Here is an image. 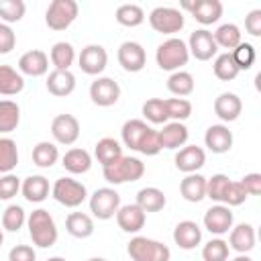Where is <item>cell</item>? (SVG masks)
<instances>
[{
    "label": "cell",
    "mask_w": 261,
    "mask_h": 261,
    "mask_svg": "<svg viewBox=\"0 0 261 261\" xmlns=\"http://www.w3.org/2000/svg\"><path fill=\"white\" fill-rule=\"evenodd\" d=\"M175 167L179 171H184L186 175L188 173H196L200 167H204L206 163V153L202 147L198 145H184L177 153H175Z\"/></svg>",
    "instance_id": "cell-17"
},
{
    "label": "cell",
    "mask_w": 261,
    "mask_h": 261,
    "mask_svg": "<svg viewBox=\"0 0 261 261\" xmlns=\"http://www.w3.org/2000/svg\"><path fill=\"white\" fill-rule=\"evenodd\" d=\"M77 63H80V69L88 75H98L106 69V63H108V53L102 45H86L77 57Z\"/></svg>",
    "instance_id": "cell-11"
},
{
    "label": "cell",
    "mask_w": 261,
    "mask_h": 261,
    "mask_svg": "<svg viewBox=\"0 0 261 261\" xmlns=\"http://www.w3.org/2000/svg\"><path fill=\"white\" fill-rule=\"evenodd\" d=\"M20 192H22V196H24L27 202L39 204V202H43V200L49 196V192H51L49 179H47L45 175H29V177L20 184Z\"/></svg>",
    "instance_id": "cell-26"
},
{
    "label": "cell",
    "mask_w": 261,
    "mask_h": 261,
    "mask_svg": "<svg viewBox=\"0 0 261 261\" xmlns=\"http://www.w3.org/2000/svg\"><path fill=\"white\" fill-rule=\"evenodd\" d=\"M59 159V149L55 143H49V141H39L35 147H33V163L37 167H43V169H49L57 163Z\"/></svg>",
    "instance_id": "cell-34"
},
{
    "label": "cell",
    "mask_w": 261,
    "mask_h": 261,
    "mask_svg": "<svg viewBox=\"0 0 261 261\" xmlns=\"http://www.w3.org/2000/svg\"><path fill=\"white\" fill-rule=\"evenodd\" d=\"M51 135L59 145H73L80 139V122L73 114H57L51 120Z\"/></svg>",
    "instance_id": "cell-13"
},
{
    "label": "cell",
    "mask_w": 261,
    "mask_h": 261,
    "mask_svg": "<svg viewBox=\"0 0 261 261\" xmlns=\"http://www.w3.org/2000/svg\"><path fill=\"white\" fill-rule=\"evenodd\" d=\"M24 90V77L12 65H0V94L16 96Z\"/></svg>",
    "instance_id": "cell-31"
},
{
    "label": "cell",
    "mask_w": 261,
    "mask_h": 261,
    "mask_svg": "<svg viewBox=\"0 0 261 261\" xmlns=\"http://www.w3.org/2000/svg\"><path fill=\"white\" fill-rule=\"evenodd\" d=\"M114 216H116L118 226H120L124 232H128V234L139 232V230L145 226V220H147V214H145L137 204H124V206H120Z\"/></svg>",
    "instance_id": "cell-21"
},
{
    "label": "cell",
    "mask_w": 261,
    "mask_h": 261,
    "mask_svg": "<svg viewBox=\"0 0 261 261\" xmlns=\"http://www.w3.org/2000/svg\"><path fill=\"white\" fill-rule=\"evenodd\" d=\"M116 57H118V63L122 65V69L130 71V73L141 71L145 67V63H147V53H145L143 45L137 43V41H124L118 47Z\"/></svg>",
    "instance_id": "cell-15"
},
{
    "label": "cell",
    "mask_w": 261,
    "mask_h": 261,
    "mask_svg": "<svg viewBox=\"0 0 261 261\" xmlns=\"http://www.w3.org/2000/svg\"><path fill=\"white\" fill-rule=\"evenodd\" d=\"M188 45V51L192 57H196L198 61H208L216 55L218 47L214 43V37L208 29H198L190 35V41L186 43Z\"/></svg>",
    "instance_id": "cell-14"
},
{
    "label": "cell",
    "mask_w": 261,
    "mask_h": 261,
    "mask_svg": "<svg viewBox=\"0 0 261 261\" xmlns=\"http://www.w3.org/2000/svg\"><path fill=\"white\" fill-rule=\"evenodd\" d=\"M230 184V177L224 175V173H214L210 179H206V198L222 204V198H224V192Z\"/></svg>",
    "instance_id": "cell-45"
},
{
    "label": "cell",
    "mask_w": 261,
    "mask_h": 261,
    "mask_svg": "<svg viewBox=\"0 0 261 261\" xmlns=\"http://www.w3.org/2000/svg\"><path fill=\"white\" fill-rule=\"evenodd\" d=\"M255 247V228L249 222H241L230 228L228 234V249H234L239 255H247Z\"/></svg>",
    "instance_id": "cell-23"
},
{
    "label": "cell",
    "mask_w": 261,
    "mask_h": 261,
    "mask_svg": "<svg viewBox=\"0 0 261 261\" xmlns=\"http://www.w3.org/2000/svg\"><path fill=\"white\" fill-rule=\"evenodd\" d=\"M190 59V51L186 41L177 39V37H169L167 41H163L157 51H155V61L163 71H179Z\"/></svg>",
    "instance_id": "cell-3"
},
{
    "label": "cell",
    "mask_w": 261,
    "mask_h": 261,
    "mask_svg": "<svg viewBox=\"0 0 261 261\" xmlns=\"http://www.w3.org/2000/svg\"><path fill=\"white\" fill-rule=\"evenodd\" d=\"M18 71L22 75H31V77H41L49 71V57L45 51L41 49H31L27 53L20 55L18 59Z\"/></svg>",
    "instance_id": "cell-18"
},
{
    "label": "cell",
    "mask_w": 261,
    "mask_h": 261,
    "mask_svg": "<svg viewBox=\"0 0 261 261\" xmlns=\"http://www.w3.org/2000/svg\"><path fill=\"white\" fill-rule=\"evenodd\" d=\"M126 253L133 261H169L171 251L165 243L147 237H133L126 245Z\"/></svg>",
    "instance_id": "cell-5"
},
{
    "label": "cell",
    "mask_w": 261,
    "mask_h": 261,
    "mask_svg": "<svg viewBox=\"0 0 261 261\" xmlns=\"http://www.w3.org/2000/svg\"><path fill=\"white\" fill-rule=\"evenodd\" d=\"M239 181L243 184L247 196H259L261 194V173H247Z\"/></svg>",
    "instance_id": "cell-53"
},
{
    "label": "cell",
    "mask_w": 261,
    "mask_h": 261,
    "mask_svg": "<svg viewBox=\"0 0 261 261\" xmlns=\"http://www.w3.org/2000/svg\"><path fill=\"white\" fill-rule=\"evenodd\" d=\"M232 130H228L226 124H210L204 135V143L212 153H228L232 147Z\"/></svg>",
    "instance_id": "cell-20"
},
{
    "label": "cell",
    "mask_w": 261,
    "mask_h": 261,
    "mask_svg": "<svg viewBox=\"0 0 261 261\" xmlns=\"http://www.w3.org/2000/svg\"><path fill=\"white\" fill-rule=\"evenodd\" d=\"M102 173H104V179L112 186H118V184H126V181H137L143 177L145 173V163L137 157H130V155H122L118 161H114L112 165L108 167H102Z\"/></svg>",
    "instance_id": "cell-4"
},
{
    "label": "cell",
    "mask_w": 261,
    "mask_h": 261,
    "mask_svg": "<svg viewBox=\"0 0 261 261\" xmlns=\"http://www.w3.org/2000/svg\"><path fill=\"white\" fill-rule=\"evenodd\" d=\"M14 47H16V35H14V31L10 29V24L0 22V55L10 53Z\"/></svg>",
    "instance_id": "cell-50"
},
{
    "label": "cell",
    "mask_w": 261,
    "mask_h": 261,
    "mask_svg": "<svg viewBox=\"0 0 261 261\" xmlns=\"http://www.w3.org/2000/svg\"><path fill=\"white\" fill-rule=\"evenodd\" d=\"M228 243L222 239H210L202 249L204 261H226L228 259Z\"/></svg>",
    "instance_id": "cell-46"
},
{
    "label": "cell",
    "mask_w": 261,
    "mask_h": 261,
    "mask_svg": "<svg viewBox=\"0 0 261 261\" xmlns=\"http://www.w3.org/2000/svg\"><path fill=\"white\" fill-rule=\"evenodd\" d=\"M245 31L251 37H261V10L255 8L245 16Z\"/></svg>",
    "instance_id": "cell-52"
},
{
    "label": "cell",
    "mask_w": 261,
    "mask_h": 261,
    "mask_svg": "<svg viewBox=\"0 0 261 261\" xmlns=\"http://www.w3.org/2000/svg\"><path fill=\"white\" fill-rule=\"evenodd\" d=\"M149 24L155 33H161V35H173V33H179L186 24V18H184V12L179 8H173V6H157L149 12Z\"/></svg>",
    "instance_id": "cell-6"
},
{
    "label": "cell",
    "mask_w": 261,
    "mask_h": 261,
    "mask_svg": "<svg viewBox=\"0 0 261 261\" xmlns=\"http://www.w3.org/2000/svg\"><path fill=\"white\" fill-rule=\"evenodd\" d=\"M145 214L147 212H159L165 208L167 204V198L165 194L159 190V188H153V186H147V188H141L137 192V202H135Z\"/></svg>",
    "instance_id": "cell-28"
},
{
    "label": "cell",
    "mask_w": 261,
    "mask_h": 261,
    "mask_svg": "<svg viewBox=\"0 0 261 261\" xmlns=\"http://www.w3.org/2000/svg\"><path fill=\"white\" fill-rule=\"evenodd\" d=\"M230 55H232V59H234L239 71L251 69V65L255 63V57H257L255 47H253L251 43H241V45H237V47L230 51Z\"/></svg>",
    "instance_id": "cell-47"
},
{
    "label": "cell",
    "mask_w": 261,
    "mask_h": 261,
    "mask_svg": "<svg viewBox=\"0 0 261 261\" xmlns=\"http://www.w3.org/2000/svg\"><path fill=\"white\" fill-rule=\"evenodd\" d=\"M61 165L73 173V175H80V173H86L90 167H92V157L86 149H80V147H73L69 151H65V155L61 157Z\"/></svg>",
    "instance_id": "cell-30"
},
{
    "label": "cell",
    "mask_w": 261,
    "mask_h": 261,
    "mask_svg": "<svg viewBox=\"0 0 261 261\" xmlns=\"http://www.w3.org/2000/svg\"><path fill=\"white\" fill-rule=\"evenodd\" d=\"M65 230L75 239H88L94 232V220L86 212H71L65 218Z\"/></svg>",
    "instance_id": "cell-32"
},
{
    "label": "cell",
    "mask_w": 261,
    "mask_h": 261,
    "mask_svg": "<svg viewBox=\"0 0 261 261\" xmlns=\"http://www.w3.org/2000/svg\"><path fill=\"white\" fill-rule=\"evenodd\" d=\"M24 222H27V214H24L22 206H18V204H10L2 212V228L8 230V232L20 230Z\"/></svg>",
    "instance_id": "cell-42"
},
{
    "label": "cell",
    "mask_w": 261,
    "mask_h": 261,
    "mask_svg": "<svg viewBox=\"0 0 261 261\" xmlns=\"http://www.w3.org/2000/svg\"><path fill=\"white\" fill-rule=\"evenodd\" d=\"M90 98L96 106H102V108L114 106L120 98V86L112 77H104V75L96 77L90 84Z\"/></svg>",
    "instance_id": "cell-10"
},
{
    "label": "cell",
    "mask_w": 261,
    "mask_h": 261,
    "mask_svg": "<svg viewBox=\"0 0 261 261\" xmlns=\"http://www.w3.org/2000/svg\"><path fill=\"white\" fill-rule=\"evenodd\" d=\"M143 116L153 124H165L169 120L167 110H165V100L163 98H149L143 104Z\"/></svg>",
    "instance_id": "cell-41"
},
{
    "label": "cell",
    "mask_w": 261,
    "mask_h": 261,
    "mask_svg": "<svg viewBox=\"0 0 261 261\" xmlns=\"http://www.w3.org/2000/svg\"><path fill=\"white\" fill-rule=\"evenodd\" d=\"M27 226H29V234L33 245L41 247V249H49L57 243V224L53 220V216L49 214V210L45 208H37L29 214L27 218Z\"/></svg>",
    "instance_id": "cell-2"
},
{
    "label": "cell",
    "mask_w": 261,
    "mask_h": 261,
    "mask_svg": "<svg viewBox=\"0 0 261 261\" xmlns=\"http://www.w3.org/2000/svg\"><path fill=\"white\" fill-rule=\"evenodd\" d=\"M120 208V196L114 188H98L90 196V212L98 220L112 218Z\"/></svg>",
    "instance_id": "cell-9"
},
{
    "label": "cell",
    "mask_w": 261,
    "mask_h": 261,
    "mask_svg": "<svg viewBox=\"0 0 261 261\" xmlns=\"http://www.w3.org/2000/svg\"><path fill=\"white\" fill-rule=\"evenodd\" d=\"M2 243H4V232H2V228H0V247H2Z\"/></svg>",
    "instance_id": "cell-57"
},
{
    "label": "cell",
    "mask_w": 261,
    "mask_h": 261,
    "mask_svg": "<svg viewBox=\"0 0 261 261\" xmlns=\"http://www.w3.org/2000/svg\"><path fill=\"white\" fill-rule=\"evenodd\" d=\"M51 196L65 208H77L88 198V190L73 177H59L51 186Z\"/></svg>",
    "instance_id": "cell-7"
},
{
    "label": "cell",
    "mask_w": 261,
    "mask_h": 261,
    "mask_svg": "<svg viewBox=\"0 0 261 261\" xmlns=\"http://www.w3.org/2000/svg\"><path fill=\"white\" fill-rule=\"evenodd\" d=\"M27 12V4L22 0H0V18L4 24L18 22Z\"/></svg>",
    "instance_id": "cell-44"
},
{
    "label": "cell",
    "mask_w": 261,
    "mask_h": 261,
    "mask_svg": "<svg viewBox=\"0 0 261 261\" xmlns=\"http://www.w3.org/2000/svg\"><path fill=\"white\" fill-rule=\"evenodd\" d=\"M120 137H122L124 147H128L130 151H139L149 157H153L161 151L159 133L155 128H151L145 120H139V118L126 120L120 128Z\"/></svg>",
    "instance_id": "cell-1"
},
{
    "label": "cell",
    "mask_w": 261,
    "mask_h": 261,
    "mask_svg": "<svg viewBox=\"0 0 261 261\" xmlns=\"http://www.w3.org/2000/svg\"><path fill=\"white\" fill-rule=\"evenodd\" d=\"M230 261H253L249 255H237L234 259H230Z\"/></svg>",
    "instance_id": "cell-54"
},
{
    "label": "cell",
    "mask_w": 261,
    "mask_h": 261,
    "mask_svg": "<svg viewBox=\"0 0 261 261\" xmlns=\"http://www.w3.org/2000/svg\"><path fill=\"white\" fill-rule=\"evenodd\" d=\"M157 133H159L161 149H179L188 143V137H190L188 126L184 122H175V120L165 122L163 128L157 130Z\"/></svg>",
    "instance_id": "cell-24"
},
{
    "label": "cell",
    "mask_w": 261,
    "mask_h": 261,
    "mask_svg": "<svg viewBox=\"0 0 261 261\" xmlns=\"http://www.w3.org/2000/svg\"><path fill=\"white\" fill-rule=\"evenodd\" d=\"M80 6L75 0H53L45 10V22L51 31H65L77 18Z\"/></svg>",
    "instance_id": "cell-8"
},
{
    "label": "cell",
    "mask_w": 261,
    "mask_h": 261,
    "mask_svg": "<svg viewBox=\"0 0 261 261\" xmlns=\"http://www.w3.org/2000/svg\"><path fill=\"white\" fill-rule=\"evenodd\" d=\"M73 59H75V49H73V45L67 43V41H57V43L51 47V51H49V61H51L53 67L59 69V71H67V69L71 67Z\"/></svg>",
    "instance_id": "cell-33"
},
{
    "label": "cell",
    "mask_w": 261,
    "mask_h": 261,
    "mask_svg": "<svg viewBox=\"0 0 261 261\" xmlns=\"http://www.w3.org/2000/svg\"><path fill=\"white\" fill-rule=\"evenodd\" d=\"M232 212L228 206L224 204H216V206H210L204 214V228L210 232V234H226L230 228H232Z\"/></svg>",
    "instance_id": "cell-16"
},
{
    "label": "cell",
    "mask_w": 261,
    "mask_h": 261,
    "mask_svg": "<svg viewBox=\"0 0 261 261\" xmlns=\"http://www.w3.org/2000/svg\"><path fill=\"white\" fill-rule=\"evenodd\" d=\"M47 90L49 94L57 96V98H63V96H69L73 90H75V75L67 69V71H59V69H53L49 75H47Z\"/></svg>",
    "instance_id": "cell-27"
},
{
    "label": "cell",
    "mask_w": 261,
    "mask_h": 261,
    "mask_svg": "<svg viewBox=\"0 0 261 261\" xmlns=\"http://www.w3.org/2000/svg\"><path fill=\"white\" fill-rule=\"evenodd\" d=\"M165 110H167L169 120L184 122L192 114V102L186 100V98H167L165 100Z\"/></svg>",
    "instance_id": "cell-43"
},
{
    "label": "cell",
    "mask_w": 261,
    "mask_h": 261,
    "mask_svg": "<svg viewBox=\"0 0 261 261\" xmlns=\"http://www.w3.org/2000/svg\"><path fill=\"white\" fill-rule=\"evenodd\" d=\"M47 261H67V259H63V257H49Z\"/></svg>",
    "instance_id": "cell-55"
},
{
    "label": "cell",
    "mask_w": 261,
    "mask_h": 261,
    "mask_svg": "<svg viewBox=\"0 0 261 261\" xmlns=\"http://www.w3.org/2000/svg\"><path fill=\"white\" fill-rule=\"evenodd\" d=\"M179 194L192 204L202 202L206 198V177L200 173H188L179 184Z\"/></svg>",
    "instance_id": "cell-25"
},
{
    "label": "cell",
    "mask_w": 261,
    "mask_h": 261,
    "mask_svg": "<svg viewBox=\"0 0 261 261\" xmlns=\"http://www.w3.org/2000/svg\"><path fill=\"white\" fill-rule=\"evenodd\" d=\"M245 200H247V192H245L243 184H241V181H232V179H230V184H228V188H226V192H224L222 204L230 208V206H241Z\"/></svg>",
    "instance_id": "cell-48"
},
{
    "label": "cell",
    "mask_w": 261,
    "mask_h": 261,
    "mask_svg": "<svg viewBox=\"0 0 261 261\" xmlns=\"http://www.w3.org/2000/svg\"><path fill=\"white\" fill-rule=\"evenodd\" d=\"M20 192V179L14 173H4L0 177V200H10Z\"/></svg>",
    "instance_id": "cell-49"
},
{
    "label": "cell",
    "mask_w": 261,
    "mask_h": 261,
    "mask_svg": "<svg viewBox=\"0 0 261 261\" xmlns=\"http://www.w3.org/2000/svg\"><path fill=\"white\" fill-rule=\"evenodd\" d=\"M167 90L177 96V98H184V96H190L194 92V75L190 71H173L169 77H167Z\"/></svg>",
    "instance_id": "cell-37"
},
{
    "label": "cell",
    "mask_w": 261,
    "mask_h": 261,
    "mask_svg": "<svg viewBox=\"0 0 261 261\" xmlns=\"http://www.w3.org/2000/svg\"><path fill=\"white\" fill-rule=\"evenodd\" d=\"M114 18H116L118 24L133 29V27L143 24V20H145V10H143L139 4H120V6L116 8V12H114Z\"/></svg>",
    "instance_id": "cell-38"
},
{
    "label": "cell",
    "mask_w": 261,
    "mask_h": 261,
    "mask_svg": "<svg viewBox=\"0 0 261 261\" xmlns=\"http://www.w3.org/2000/svg\"><path fill=\"white\" fill-rule=\"evenodd\" d=\"M243 112V102L234 92H222L216 100H214V114L222 120V122H232L241 116Z\"/></svg>",
    "instance_id": "cell-22"
},
{
    "label": "cell",
    "mask_w": 261,
    "mask_h": 261,
    "mask_svg": "<svg viewBox=\"0 0 261 261\" xmlns=\"http://www.w3.org/2000/svg\"><path fill=\"white\" fill-rule=\"evenodd\" d=\"M212 37H214L216 47L230 49V51H232L237 45L243 43V41H241V29H239L234 22H224V24H220V27L212 33Z\"/></svg>",
    "instance_id": "cell-36"
},
{
    "label": "cell",
    "mask_w": 261,
    "mask_h": 261,
    "mask_svg": "<svg viewBox=\"0 0 261 261\" xmlns=\"http://www.w3.org/2000/svg\"><path fill=\"white\" fill-rule=\"evenodd\" d=\"M88 261H106V259H104V257H90Z\"/></svg>",
    "instance_id": "cell-56"
},
{
    "label": "cell",
    "mask_w": 261,
    "mask_h": 261,
    "mask_svg": "<svg viewBox=\"0 0 261 261\" xmlns=\"http://www.w3.org/2000/svg\"><path fill=\"white\" fill-rule=\"evenodd\" d=\"M173 241L179 249L192 251L202 243V228L194 220H181L173 228Z\"/></svg>",
    "instance_id": "cell-19"
},
{
    "label": "cell",
    "mask_w": 261,
    "mask_h": 261,
    "mask_svg": "<svg viewBox=\"0 0 261 261\" xmlns=\"http://www.w3.org/2000/svg\"><path fill=\"white\" fill-rule=\"evenodd\" d=\"M212 69H214V75H216L220 82H230V80H234V77L239 75V67H237V63H234L230 51L216 55Z\"/></svg>",
    "instance_id": "cell-40"
},
{
    "label": "cell",
    "mask_w": 261,
    "mask_h": 261,
    "mask_svg": "<svg viewBox=\"0 0 261 261\" xmlns=\"http://www.w3.org/2000/svg\"><path fill=\"white\" fill-rule=\"evenodd\" d=\"M37 253L31 245H16L8 253V261H35Z\"/></svg>",
    "instance_id": "cell-51"
},
{
    "label": "cell",
    "mask_w": 261,
    "mask_h": 261,
    "mask_svg": "<svg viewBox=\"0 0 261 261\" xmlns=\"http://www.w3.org/2000/svg\"><path fill=\"white\" fill-rule=\"evenodd\" d=\"M20 122V106L12 100H0V135L16 130Z\"/></svg>",
    "instance_id": "cell-35"
},
{
    "label": "cell",
    "mask_w": 261,
    "mask_h": 261,
    "mask_svg": "<svg viewBox=\"0 0 261 261\" xmlns=\"http://www.w3.org/2000/svg\"><path fill=\"white\" fill-rule=\"evenodd\" d=\"M184 10H190V14L200 22V24H214L222 16V2L220 0H192V2H181Z\"/></svg>",
    "instance_id": "cell-12"
},
{
    "label": "cell",
    "mask_w": 261,
    "mask_h": 261,
    "mask_svg": "<svg viewBox=\"0 0 261 261\" xmlns=\"http://www.w3.org/2000/svg\"><path fill=\"white\" fill-rule=\"evenodd\" d=\"M94 155H96V159H98V163L102 167H108V165H112L114 161H118L122 157V147H120V143L116 139L104 137V139H100L96 143Z\"/></svg>",
    "instance_id": "cell-29"
},
{
    "label": "cell",
    "mask_w": 261,
    "mask_h": 261,
    "mask_svg": "<svg viewBox=\"0 0 261 261\" xmlns=\"http://www.w3.org/2000/svg\"><path fill=\"white\" fill-rule=\"evenodd\" d=\"M18 163V149L10 137H0V173H12Z\"/></svg>",
    "instance_id": "cell-39"
}]
</instances>
